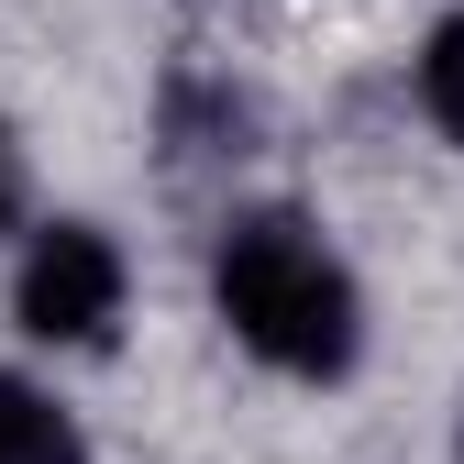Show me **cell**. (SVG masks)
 <instances>
[{"mask_svg":"<svg viewBox=\"0 0 464 464\" xmlns=\"http://www.w3.org/2000/svg\"><path fill=\"white\" fill-rule=\"evenodd\" d=\"M0 464H89V442H78V420L44 387L0 376Z\"/></svg>","mask_w":464,"mask_h":464,"instance_id":"cell-3","label":"cell"},{"mask_svg":"<svg viewBox=\"0 0 464 464\" xmlns=\"http://www.w3.org/2000/svg\"><path fill=\"white\" fill-rule=\"evenodd\" d=\"M12 310H23L34 343H100L111 321H122V255H111V232H89V221L34 232Z\"/></svg>","mask_w":464,"mask_h":464,"instance_id":"cell-2","label":"cell"},{"mask_svg":"<svg viewBox=\"0 0 464 464\" xmlns=\"http://www.w3.org/2000/svg\"><path fill=\"white\" fill-rule=\"evenodd\" d=\"M12 199H23V166H12V133H0V221H12Z\"/></svg>","mask_w":464,"mask_h":464,"instance_id":"cell-5","label":"cell"},{"mask_svg":"<svg viewBox=\"0 0 464 464\" xmlns=\"http://www.w3.org/2000/svg\"><path fill=\"white\" fill-rule=\"evenodd\" d=\"M221 321L255 343L266 365L287 376H343L354 365V276H343V255L321 244L310 221H244L221 244Z\"/></svg>","mask_w":464,"mask_h":464,"instance_id":"cell-1","label":"cell"},{"mask_svg":"<svg viewBox=\"0 0 464 464\" xmlns=\"http://www.w3.org/2000/svg\"><path fill=\"white\" fill-rule=\"evenodd\" d=\"M420 100H431V122L464 144V23H442V34L420 44Z\"/></svg>","mask_w":464,"mask_h":464,"instance_id":"cell-4","label":"cell"}]
</instances>
